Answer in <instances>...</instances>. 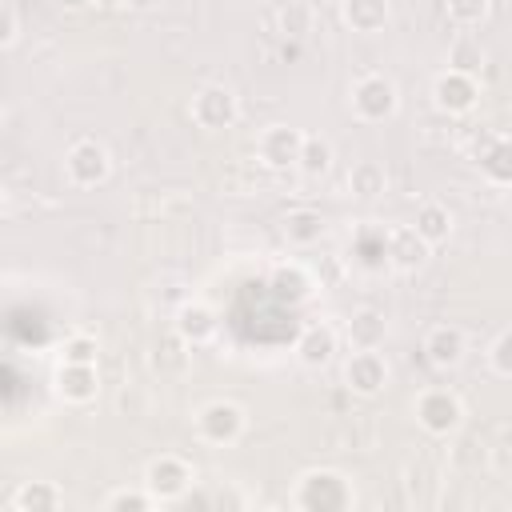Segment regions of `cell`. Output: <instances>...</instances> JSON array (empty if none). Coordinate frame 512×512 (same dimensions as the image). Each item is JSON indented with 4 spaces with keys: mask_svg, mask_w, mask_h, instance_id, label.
Segmentation results:
<instances>
[{
    "mask_svg": "<svg viewBox=\"0 0 512 512\" xmlns=\"http://www.w3.org/2000/svg\"><path fill=\"white\" fill-rule=\"evenodd\" d=\"M300 148H304V132H300V128H288V124L268 128V132L260 136V144H256V152H260V160H264L268 168H288V164H296V160H300Z\"/></svg>",
    "mask_w": 512,
    "mask_h": 512,
    "instance_id": "obj_9",
    "label": "cell"
},
{
    "mask_svg": "<svg viewBox=\"0 0 512 512\" xmlns=\"http://www.w3.org/2000/svg\"><path fill=\"white\" fill-rule=\"evenodd\" d=\"M296 504L308 508V512H340V508L352 504V488L340 472H308L300 480Z\"/></svg>",
    "mask_w": 512,
    "mask_h": 512,
    "instance_id": "obj_1",
    "label": "cell"
},
{
    "mask_svg": "<svg viewBox=\"0 0 512 512\" xmlns=\"http://www.w3.org/2000/svg\"><path fill=\"white\" fill-rule=\"evenodd\" d=\"M272 292L280 300H288V304H300V300L312 296V276L300 264H284V268L272 272Z\"/></svg>",
    "mask_w": 512,
    "mask_h": 512,
    "instance_id": "obj_19",
    "label": "cell"
},
{
    "mask_svg": "<svg viewBox=\"0 0 512 512\" xmlns=\"http://www.w3.org/2000/svg\"><path fill=\"white\" fill-rule=\"evenodd\" d=\"M60 504H64V492L52 488V484H44V480H28L24 488L12 492V508L16 512H52Z\"/></svg>",
    "mask_w": 512,
    "mask_h": 512,
    "instance_id": "obj_16",
    "label": "cell"
},
{
    "mask_svg": "<svg viewBox=\"0 0 512 512\" xmlns=\"http://www.w3.org/2000/svg\"><path fill=\"white\" fill-rule=\"evenodd\" d=\"M296 168H300L304 176H320V172H328V168H332V144L320 140V136H304V148H300Z\"/></svg>",
    "mask_w": 512,
    "mask_h": 512,
    "instance_id": "obj_24",
    "label": "cell"
},
{
    "mask_svg": "<svg viewBox=\"0 0 512 512\" xmlns=\"http://www.w3.org/2000/svg\"><path fill=\"white\" fill-rule=\"evenodd\" d=\"M480 168L496 184H512V140H492L488 152L480 156Z\"/></svg>",
    "mask_w": 512,
    "mask_h": 512,
    "instance_id": "obj_23",
    "label": "cell"
},
{
    "mask_svg": "<svg viewBox=\"0 0 512 512\" xmlns=\"http://www.w3.org/2000/svg\"><path fill=\"white\" fill-rule=\"evenodd\" d=\"M176 336L184 344H204L216 336V312L208 304H184L176 312Z\"/></svg>",
    "mask_w": 512,
    "mask_h": 512,
    "instance_id": "obj_15",
    "label": "cell"
},
{
    "mask_svg": "<svg viewBox=\"0 0 512 512\" xmlns=\"http://www.w3.org/2000/svg\"><path fill=\"white\" fill-rule=\"evenodd\" d=\"M460 416H464V408H460L456 392H448V388H428V392H420V400H416V420H420L432 436H448V432L460 424Z\"/></svg>",
    "mask_w": 512,
    "mask_h": 512,
    "instance_id": "obj_5",
    "label": "cell"
},
{
    "mask_svg": "<svg viewBox=\"0 0 512 512\" xmlns=\"http://www.w3.org/2000/svg\"><path fill=\"white\" fill-rule=\"evenodd\" d=\"M236 116H240V104H236V96H232L224 84H208V88H200V92L192 96V120H196L200 128H208V132L232 128Z\"/></svg>",
    "mask_w": 512,
    "mask_h": 512,
    "instance_id": "obj_3",
    "label": "cell"
},
{
    "mask_svg": "<svg viewBox=\"0 0 512 512\" xmlns=\"http://www.w3.org/2000/svg\"><path fill=\"white\" fill-rule=\"evenodd\" d=\"M56 392L68 400V404H88L96 400L100 392V380H96V364H60L56 372Z\"/></svg>",
    "mask_w": 512,
    "mask_h": 512,
    "instance_id": "obj_12",
    "label": "cell"
},
{
    "mask_svg": "<svg viewBox=\"0 0 512 512\" xmlns=\"http://www.w3.org/2000/svg\"><path fill=\"white\" fill-rule=\"evenodd\" d=\"M320 232H324V220H320V212H312V208H300V212H288V216H284V236H288L292 244H316Z\"/></svg>",
    "mask_w": 512,
    "mask_h": 512,
    "instance_id": "obj_22",
    "label": "cell"
},
{
    "mask_svg": "<svg viewBox=\"0 0 512 512\" xmlns=\"http://www.w3.org/2000/svg\"><path fill=\"white\" fill-rule=\"evenodd\" d=\"M196 428L208 444H232L244 432V408L232 404V400H212V404L200 408Z\"/></svg>",
    "mask_w": 512,
    "mask_h": 512,
    "instance_id": "obj_7",
    "label": "cell"
},
{
    "mask_svg": "<svg viewBox=\"0 0 512 512\" xmlns=\"http://www.w3.org/2000/svg\"><path fill=\"white\" fill-rule=\"evenodd\" d=\"M0 20H4V28H0V44H4V48H12V44H16V36H20L16 8H12V4H4V8H0Z\"/></svg>",
    "mask_w": 512,
    "mask_h": 512,
    "instance_id": "obj_31",
    "label": "cell"
},
{
    "mask_svg": "<svg viewBox=\"0 0 512 512\" xmlns=\"http://www.w3.org/2000/svg\"><path fill=\"white\" fill-rule=\"evenodd\" d=\"M344 20L356 32H380L388 24V0H344Z\"/></svg>",
    "mask_w": 512,
    "mask_h": 512,
    "instance_id": "obj_20",
    "label": "cell"
},
{
    "mask_svg": "<svg viewBox=\"0 0 512 512\" xmlns=\"http://www.w3.org/2000/svg\"><path fill=\"white\" fill-rule=\"evenodd\" d=\"M348 188H352V196H360V200L380 196V192H384V168H380L376 160H356V164L348 168Z\"/></svg>",
    "mask_w": 512,
    "mask_h": 512,
    "instance_id": "obj_21",
    "label": "cell"
},
{
    "mask_svg": "<svg viewBox=\"0 0 512 512\" xmlns=\"http://www.w3.org/2000/svg\"><path fill=\"white\" fill-rule=\"evenodd\" d=\"M384 332H388V324H384V316H380L376 308H360V312H352V320H348V340H352V348H380V344H384Z\"/></svg>",
    "mask_w": 512,
    "mask_h": 512,
    "instance_id": "obj_18",
    "label": "cell"
},
{
    "mask_svg": "<svg viewBox=\"0 0 512 512\" xmlns=\"http://www.w3.org/2000/svg\"><path fill=\"white\" fill-rule=\"evenodd\" d=\"M428 240L412 228V224H404V228H392L388 232V248H384V256H388V264H396L400 272H416L424 260H428Z\"/></svg>",
    "mask_w": 512,
    "mask_h": 512,
    "instance_id": "obj_10",
    "label": "cell"
},
{
    "mask_svg": "<svg viewBox=\"0 0 512 512\" xmlns=\"http://www.w3.org/2000/svg\"><path fill=\"white\" fill-rule=\"evenodd\" d=\"M332 352H336V332L328 324H312L296 340V356H300L304 368H324L332 360Z\"/></svg>",
    "mask_w": 512,
    "mask_h": 512,
    "instance_id": "obj_14",
    "label": "cell"
},
{
    "mask_svg": "<svg viewBox=\"0 0 512 512\" xmlns=\"http://www.w3.org/2000/svg\"><path fill=\"white\" fill-rule=\"evenodd\" d=\"M352 108L364 120H388L396 112V84L388 76H360L352 88Z\"/></svg>",
    "mask_w": 512,
    "mask_h": 512,
    "instance_id": "obj_6",
    "label": "cell"
},
{
    "mask_svg": "<svg viewBox=\"0 0 512 512\" xmlns=\"http://www.w3.org/2000/svg\"><path fill=\"white\" fill-rule=\"evenodd\" d=\"M412 228H416V232H420L428 244H444V240L452 236V212H448L444 204L428 200V204H420V208H416Z\"/></svg>",
    "mask_w": 512,
    "mask_h": 512,
    "instance_id": "obj_17",
    "label": "cell"
},
{
    "mask_svg": "<svg viewBox=\"0 0 512 512\" xmlns=\"http://www.w3.org/2000/svg\"><path fill=\"white\" fill-rule=\"evenodd\" d=\"M252 4H260V0H252Z\"/></svg>",
    "mask_w": 512,
    "mask_h": 512,
    "instance_id": "obj_33",
    "label": "cell"
},
{
    "mask_svg": "<svg viewBox=\"0 0 512 512\" xmlns=\"http://www.w3.org/2000/svg\"><path fill=\"white\" fill-rule=\"evenodd\" d=\"M60 4H68V8H80V4H88V0H60Z\"/></svg>",
    "mask_w": 512,
    "mask_h": 512,
    "instance_id": "obj_32",
    "label": "cell"
},
{
    "mask_svg": "<svg viewBox=\"0 0 512 512\" xmlns=\"http://www.w3.org/2000/svg\"><path fill=\"white\" fill-rule=\"evenodd\" d=\"M432 96H436V108H444V112H468V108L476 104L480 88H476V76L448 68V72L432 84Z\"/></svg>",
    "mask_w": 512,
    "mask_h": 512,
    "instance_id": "obj_11",
    "label": "cell"
},
{
    "mask_svg": "<svg viewBox=\"0 0 512 512\" xmlns=\"http://www.w3.org/2000/svg\"><path fill=\"white\" fill-rule=\"evenodd\" d=\"M448 16L456 24H464V28H472V24H480L488 16V0H448Z\"/></svg>",
    "mask_w": 512,
    "mask_h": 512,
    "instance_id": "obj_27",
    "label": "cell"
},
{
    "mask_svg": "<svg viewBox=\"0 0 512 512\" xmlns=\"http://www.w3.org/2000/svg\"><path fill=\"white\" fill-rule=\"evenodd\" d=\"M192 484V468L180 456H160L144 472V488L156 496V504H176Z\"/></svg>",
    "mask_w": 512,
    "mask_h": 512,
    "instance_id": "obj_2",
    "label": "cell"
},
{
    "mask_svg": "<svg viewBox=\"0 0 512 512\" xmlns=\"http://www.w3.org/2000/svg\"><path fill=\"white\" fill-rule=\"evenodd\" d=\"M152 504H156V496H152L148 488H144V492H112V496H108V508H112V512H128V508H132V512H144V508H152Z\"/></svg>",
    "mask_w": 512,
    "mask_h": 512,
    "instance_id": "obj_29",
    "label": "cell"
},
{
    "mask_svg": "<svg viewBox=\"0 0 512 512\" xmlns=\"http://www.w3.org/2000/svg\"><path fill=\"white\" fill-rule=\"evenodd\" d=\"M60 356L68 364H96V340L92 336H68L64 348H60Z\"/></svg>",
    "mask_w": 512,
    "mask_h": 512,
    "instance_id": "obj_28",
    "label": "cell"
},
{
    "mask_svg": "<svg viewBox=\"0 0 512 512\" xmlns=\"http://www.w3.org/2000/svg\"><path fill=\"white\" fill-rule=\"evenodd\" d=\"M424 356L436 364V368H452L464 360V332L452 328V324H440L424 336Z\"/></svg>",
    "mask_w": 512,
    "mask_h": 512,
    "instance_id": "obj_13",
    "label": "cell"
},
{
    "mask_svg": "<svg viewBox=\"0 0 512 512\" xmlns=\"http://www.w3.org/2000/svg\"><path fill=\"white\" fill-rule=\"evenodd\" d=\"M488 356H492V368H496L500 376H512V328L496 336V344H492Z\"/></svg>",
    "mask_w": 512,
    "mask_h": 512,
    "instance_id": "obj_30",
    "label": "cell"
},
{
    "mask_svg": "<svg viewBox=\"0 0 512 512\" xmlns=\"http://www.w3.org/2000/svg\"><path fill=\"white\" fill-rule=\"evenodd\" d=\"M64 168H68V180H72V184H80V188H96V184L108 180L112 160H108V148H104V144H96V140H80V144L68 148Z\"/></svg>",
    "mask_w": 512,
    "mask_h": 512,
    "instance_id": "obj_4",
    "label": "cell"
},
{
    "mask_svg": "<svg viewBox=\"0 0 512 512\" xmlns=\"http://www.w3.org/2000/svg\"><path fill=\"white\" fill-rule=\"evenodd\" d=\"M344 380H348L352 392L376 396L384 388V380H388V364H384V356L376 348H356L348 356V364H344Z\"/></svg>",
    "mask_w": 512,
    "mask_h": 512,
    "instance_id": "obj_8",
    "label": "cell"
},
{
    "mask_svg": "<svg viewBox=\"0 0 512 512\" xmlns=\"http://www.w3.org/2000/svg\"><path fill=\"white\" fill-rule=\"evenodd\" d=\"M448 68H452V72H468V76H476V72L484 68V48H480V40H472V36L456 40V44L448 48Z\"/></svg>",
    "mask_w": 512,
    "mask_h": 512,
    "instance_id": "obj_25",
    "label": "cell"
},
{
    "mask_svg": "<svg viewBox=\"0 0 512 512\" xmlns=\"http://www.w3.org/2000/svg\"><path fill=\"white\" fill-rule=\"evenodd\" d=\"M280 28H284L288 36L304 40V36L312 32V8H308V4H300V0H288V4H284V12H280Z\"/></svg>",
    "mask_w": 512,
    "mask_h": 512,
    "instance_id": "obj_26",
    "label": "cell"
}]
</instances>
